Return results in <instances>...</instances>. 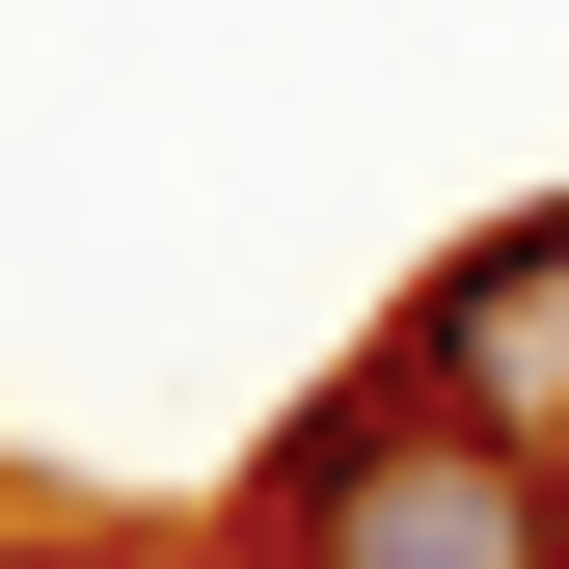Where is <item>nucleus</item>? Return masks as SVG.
I'll use <instances>...</instances> for the list:
<instances>
[{
  "mask_svg": "<svg viewBox=\"0 0 569 569\" xmlns=\"http://www.w3.org/2000/svg\"><path fill=\"white\" fill-rule=\"evenodd\" d=\"M407 380H435L461 435H569V190H542V218H488L435 299H407Z\"/></svg>",
  "mask_w": 569,
  "mask_h": 569,
  "instance_id": "nucleus-2",
  "label": "nucleus"
},
{
  "mask_svg": "<svg viewBox=\"0 0 569 569\" xmlns=\"http://www.w3.org/2000/svg\"><path fill=\"white\" fill-rule=\"evenodd\" d=\"M299 569H569V488H542V435H461L435 380L380 407L352 461H299V488H244Z\"/></svg>",
  "mask_w": 569,
  "mask_h": 569,
  "instance_id": "nucleus-1",
  "label": "nucleus"
}]
</instances>
